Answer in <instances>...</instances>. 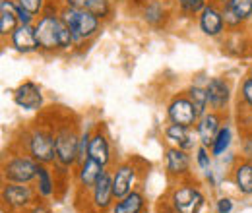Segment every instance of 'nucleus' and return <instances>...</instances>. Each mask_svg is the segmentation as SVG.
<instances>
[{
	"label": "nucleus",
	"instance_id": "11",
	"mask_svg": "<svg viewBox=\"0 0 252 213\" xmlns=\"http://www.w3.org/2000/svg\"><path fill=\"white\" fill-rule=\"evenodd\" d=\"M163 159H165V173H167L171 183L192 177V155H190V152H185V150L175 148V146H167L163 152Z\"/></svg>",
	"mask_w": 252,
	"mask_h": 213
},
{
	"label": "nucleus",
	"instance_id": "33",
	"mask_svg": "<svg viewBox=\"0 0 252 213\" xmlns=\"http://www.w3.org/2000/svg\"><path fill=\"white\" fill-rule=\"evenodd\" d=\"M14 2H16L18 6L30 10L33 16H41V14L45 12L47 4H49V0H14Z\"/></svg>",
	"mask_w": 252,
	"mask_h": 213
},
{
	"label": "nucleus",
	"instance_id": "29",
	"mask_svg": "<svg viewBox=\"0 0 252 213\" xmlns=\"http://www.w3.org/2000/svg\"><path fill=\"white\" fill-rule=\"evenodd\" d=\"M194 163H196V167L204 173V171H208V169H212V163H214V155L210 152V148H206V146H198L196 150H194Z\"/></svg>",
	"mask_w": 252,
	"mask_h": 213
},
{
	"label": "nucleus",
	"instance_id": "14",
	"mask_svg": "<svg viewBox=\"0 0 252 213\" xmlns=\"http://www.w3.org/2000/svg\"><path fill=\"white\" fill-rule=\"evenodd\" d=\"M206 91H208V103L212 111H218L227 115L229 107H231V99H233V88L229 84L227 78L221 76H212L206 82Z\"/></svg>",
	"mask_w": 252,
	"mask_h": 213
},
{
	"label": "nucleus",
	"instance_id": "38",
	"mask_svg": "<svg viewBox=\"0 0 252 213\" xmlns=\"http://www.w3.org/2000/svg\"><path fill=\"white\" fill-rule=\"evenodd\" d=\"M156 210H158V213H177V212H175V210H171V208H169V206H167V204H165L163 200L159 202V204H158V208H156Z\"/></svg>",
	"mask_w": 252,
	"mask_h": 213
},
{
	"label": "nucleus",
	"instance_id": "22",
	"mask_svg": "<svg viewBox=\"0 0 252 213\" xmlns=\"http://www.w3.org/2000/svg\"><path fill=\"white\" fill-rule=\"evenodd\" d=\"M146 210H148V196L142 188H136L134 192L119 198L111 213H142Z\"/></svg>",
	"mask_w": 252,
	"mask_h": 213
},
{
	"label": "nucleus",
	"instance_id": "2",
	"mask_svg": "<svg viewBox=\"0 0 252 213\" xmlns=\"http://www.w3.org/2000/svg\"><path fill=\"white\" fill-rule=\"evenodd\" d=\"M35 37L39 45V53L45 55H59L68 53L76 47L72 31L64 26V22L59 16V6L53 10V2L49 0L45 12L35 20Z\"/></svg>",
	"mask_w": 252,
	"mask_h": 213
},
{
	"label": "nucleus",
	"instance_id": "6",
	"mask_svg": "<svg viewBox=\"0 0 252 213\" xmlns=\"http://www.w3.org/2000/svg\"><path fill=\"white\" fill-rule=\"evenodd\" d=\"M59 16L64 26L72 31L76 47H84L92 43L103 30V20H99L90 10H76L70 6H59Z\"/></svg>",
	"mask_w": 252,
	"mask_h": 213
},
{
	"label": "nucleus",
	"instance_id": "31",
	"mask_svg": "<svg viewBox=\"0 0 252 213\" xmlns=\"http://www.w3.org/2000/svg\"><path fill=\"white\" fill-rule=\"evenodd\" d=\"M239 105L252 111V76L243 78V82L239 86Z\"/></svg>",
	"mask_w": 252,
	"mask_h": 213
},
{
	"label": "nucleus",
	"instance_id": "39",
	"mask_svg": "<svg viewBox=\"0 0 252 213\" xmlns=\"http://www.w3.org/2000/svg\"><path fill=\"white\" fill-rule=\"evenodd\" d=\"M214 2H218V4H221V6H225V4L229 2V0H214Z\"/></svg>",
	"mask_w": 252,
	"mask_h": 213
},
{
	"label": "nucleus",
	"instance_id": "36",
	"mask_svg": "<svg viewBox=\"0 0 252 213\" xmlns=\"http://www.w3.org/2000/svg\"><path fill=\"white\" fill-rule=\"evenodd\" d=\"M94 0H63L61 4L63 6H70V8H76V10H90Z\"/></svg>",
	"mask_w": 252,
	"mask_h": 213
},
{
	"label": "nucleus",
	"instance_id": "12",
	"mask_svg": "<svg viewBox=\"0 0 252 213\" xmlns=\"http://www.w3.org/2000/svg\"><path fill=\"white\" fill-rule=\"evenodd\" d=\"M12 99L14 103L24 109V111H30V113H41L43 107H45V93L43 88L33 82V80H26L22 82L14 91H12Z\"/></svg>",
	"mask_w": 252,
	"mask_h": 213
},
{
	"label": "nucleus",
	"instance_id": "9",
	"mask_svg": "<svg viewBox=\"0 0 252 213\" xmlns=\"http://www.w3.org/2000/svg\"><path fill=\"white\" fill-rule=\"evenodd\" d=\"M2 208L6 213H28L41 198L33 184L4 183L0 190Z\"/></svg>",
	"mask_w": 252,
	"mask_h": 213
},
{
	"label": "nucleus",
	"instance_id": "24",
	"mask_svg": "<svg viewBox=\"0 0 252 213\" xmlns=\"http://www.w3.org/2000/svg\"><path fill=\"white\" fill-rule=\"evenodd\" d=\"M20 26L18 10L14 0H2L0 2V37L2 41H8V37Z\"/></svg>",
	"mask_w": 252,
	"mask_h": 213
},
{
	"label": "nucleus",
	"instance_id": "20",
	"mask_svg": "<svg viewBox=\"0 0 252 213\" xmlns=\"http://www.w3.org/2000/svg\"><path fill=\"white\" fill-rule=\"evenodd\" d=\"M229 181L241 196H252V161L239 157L229 171Z\"/></svg>",
	"mask_w": 252,
	"mask_h": 213
},
{
	"label": "nucleus",
	"instance_id": "18",
	"mask_svg": "<svg viewBox=\"0 0 252 213\" xmlns=\"http://www.w3.org/2000/svg\"><path fill=\"white\" fill-rule=\"evenodd\" d=\"M223 124H225V115L223 113L212 111V109L208 113H204L194 126V130L198 134V140H200V146L212 148V144H214V140H216V136H218V132L221 130Z\"/></svg>",
	"mask_w": 252,
	"mask_h": 213
},
{
	"label": "nucleus",
	"instance_id": "41",
	"mask_svg": "<svg viewBox=\"0 0 252 213\" xmlns=\"http://www.w3.org/2000/svg\"><path fill=\"white\" fill-rule=\"evenodd\" d=\"M161 2H169V0H161Z\"/></svg>",
	"mask_w": 252,
	"mask_h": 213
},
{
	"label": "nucleus",
	"instance_id": "17",
	"mask_svg": "<svg viewBox=\"0 0 252 213\" xmlns=\"http://www.w3.org/2000/svg\"><path fill=\"white\" fill-rule=\"evenodd\" d=\"M163 138H165L167 146H175V148H181V150L190 153L200 146V140H198V134L194 128L173 124V122H169L163 128Z\"/></svg>",
	"mask_w": 252,
	"mask_h": 213
},
{
	"label": "nucleus",
	"instance_id": "7",
	"mask_svg": "<svg viewBox=\"0 0 252 213\" xmlns=\"http://www.w3.org/2000/svg\"><path fill=\"white\" fill-rule=\"evenodd\" d=\"M39 163L32 155L24 152L10 150L2 159V181L4 183L33 184L37 179Z\"/></svg>",
	"mask_w": 252,
	"mask_h": 213
},
{
	"label": "nucleus",
	"instance_id": "13",
	"mask_svg": "<svg viewBox=\"0 0 252 213\" xmlns=\"http://www.w3.org/2000/svg\"><path fill=\"white\" fill-rule=\"evenodd\" d=\"M90 159L97 161L105 169L115 165L113 144H111V138H109L107 128L103 126V122L94 126V134H92V142H90Z\"/></svg>",
	"mask_w": 252,
	"mask_h": 213
},
{
	"label": "nucleus",
	"instance_id": "10",
	"mask_svg": "<svg viewBox=\"0 0 252 213\" xmlns=\"http://www.w3.org/2000/svg\"><path fill=\"white\" fill-rule=\"evenodd\" d=\"M165 115H167V121L173 122V124H181V126H189V128H194L196 122L200 119L196 107L192 105L190 97L187 95V91H179L175 93L167 107H165Z\"/></svg>",
	"mask_w": 252,
	"mask_h": 213
},
{
	"label": "nucleus",
	"instance_id": "8",
	"mask_svg": "<svg viewBox=\"0 0 252 213\" xmlns=\"http://www.w3.org/2000/svg\"><path fill=\"white\" fill-rule=\"evenodd\" d=\"M78 200L86 202V208H82L80 213H111L115 202H117L115 192H113V175H111V171L107 169L105 175L99 179V183L95 184L90 192H84V194L76 192V202Z\"/></svg>",
	"mask_w": 252,
	"mask_h": 213
},
{
	"label": "nucleus",
	"instance_id": "1",
	"mask_svg": "<svg viewBox=\"0 0 252 213\" xmlns=\"http://www.w3.org/2000/svg\"><path fill=\"white\" fill-rule=\"evenodd\" d=\"M10 150L24 152L32 155L39 165H55L57 163V146H55V126L53 119L43 117L41 121L32 122L28 128L20 132L10 146Z\"/></svg>",
	"mask_w": 252,
	"mask_h": 213
},
{
	"label": "nucleus",
	"instance_id": "21",
	"mask_svg": "<svg viewBox=\"0 0 252 213\" xmlns=\"http://www.w3.org/2000/svg\"><path fill=\"white\" fill-rule=\"evenodd\" d=\"M8 45L20 53V55H33L39 53V45H37V37H35V28L33 26H18L16 31L8 37Z\"/></svg>",
	"mask_w": 252,
	"mask_h": 213
},
{
	"label": "nucleus",
	"instance_id": "27",
	"mask_svg": "<svg viewBox=\"0 0 252 213\" xmlns=\"http://www.w3.org/2000/svg\"><path fill=\"white\" fill-rule=\"evenodd\" d=\"M208 4H210V0H175L179 14L185 18H198Z\"/></svg>",
	"mask_w": 252,
	"mask_h": 213
},
{
	"label": "nucleus",
	"instance_id": "15",
	"mask_svg": "<svg viewBox=\"0 0 252 213\" xmlns=\"http://www.w3.org/2000/svg\"><path fill=\"white\" fill-rule=\"evenodd\" d=\"M196 22H198V30L202 31V35H206L210 39H218L227 31L225 18H223V6L214 0H210V4L196 18Z\"/></svg>",
	"mask_w": 252,
	"mask_h": 213
},
{
	"label": "nucleus",
	"instance_id": "32",
	"mask_svg": "<svg viewBox=\"0 0 252 213\" xmlns=\"http://www.w3.org/2000/svg\"><path fill=\"white\" fill-rule=\"evenodd\" d=\"M92 134L94 128H82V136H80V150H78V163H84L86 159H90V142H92ZM76 163V165H78Z\"/></svg>",
	"mask_w": 252,
	"mask_h": 213
},
{
	"label": "nucleus",
	"instance_id": "35",
	"mask_svg": "<svg viewBox=\"0 0 252 213\" xmlns=\"http://www.w3.org/2000/svg\"><path fill=\"white\" fill-rule=\"evenodd\" d=\"M233 210H235V202L231 198L223 196L216 202V213H233Z\"/></svg>",
	"mask_w": 252,
	"mask_h": 213
},
{
	"label": "nucleus",
	"instance_id": "37",
	"mask_svg": "<svg viewBox=\"0 0 252 213\" xmlns=\"http://www.w3.org/2000/svg\"><path fill=\"white\" fill-rule=\"evenodd\" d=\"M28 213H53V210H51V208L45 204V200H39V202H37L33 208H30V212H28Z\"/></svg>",
	"mask_w": 252,
	"mask_h": 213
},
{
	"label": "nucleus",
	"instance_id": "42",
	"mask_svg": "<svg viewBox=\"0 0 252 213\" xmlns=\"http://www.w3.org/2000/svg\"><path fill=\"white\" fill-rule=\"evenodd\" d=\"M142 213H148V210H146V212H142Z\"/></svg>",
	"mask_w": 252,
	"mask_h": 213
},
{
	"label": "nucleus",
	"instance_id": "30",
	"mask_svg": "<svg viewBox=\"0 0 252 213\" xmlns=\"http://www.w3.org/2000/svg\"><path fill=\"white\" fill-rule=\"evenodd\" d=\"M90 12L95 14L99 20L107 22L113 16V2L111 0H94L90 6Z\"/></svg>",
	"mask_w": 252,
	"mask_h": 213
},
{
	"label": "nucleus",
	"instance_id": "3",
	"mask_svg": "<svg viewBox=\"0 0 252 213\" xmlns=\"http://www.w3.org/2000/svg\"><path fill=\"white\" fill-rule=\"evenodd\" d=\"M55 126V146H57V163L64 169L74 171L78 163V150H80V136L82 128L78 119L70 113H59V117L53 119Z\"/></svg>",
	"mask_w": 252,
	"mask_h": 213
},
{
	"label": "nucleus",
	"instance_id": "16",
	"mask_svg": "<svg viewBox=\"0 0 252 213\" xmlns=\"http://www.w3.org/2000/svg\"><path fill=\"white\" fill-rule=\"evenodd\" d=\"M105 167L99 165L94 159H86L84 163H78L72 171V179L76 184V192L78 194H84V192H90L95 184L99 183V179L105 175Z\"/></svg>",
	"mask_w": 252,
	"mask_h": 213
},
{
	"label": "nucleus",
	"instance_id": "40",
	"mask_svg": "<svg viewBox=\"0 0 252 213\" xmlns=\"http://www.w3.org/2000/svg\"><path fill=\"white\" fill-rule=\"evenodd\" d=\"M249 76H252V64H251V70H249Z\"/></svg>",
	"mask_w": 252,
	"mask_h": 213
},
{
	"label": "nucleus",
	"instance_id": "25",
	"mask_svg": "<svg viewBox=\"0 0 252 213\" xmlns=\"http://www.w3.org/2000/svg\"><path fill=\"white\" fill-rule=\"evenodd\" d=\"M231 146H233V126L223 124L218 136H216V140H214V144H212V148H210V152L216 159H221L223 155L229 153Z\"/></svg>",
	"mask_w": 252,
	"mask_h": 213
},
{
	"label": "nucleus",
	"instance_id": "19",
	"mask_svg": "<svg viewBox=\"0 0 252 213\" xmlns=\"http://www.w3.org/2000/svg\"><path fill=\"white\" fill-rule=\"evenodd\" d=\"M140 16L144 20V24H148L150 28L161 30L167 26V22L171 20V10H169V2H161V0H146L142 4Z\"/></svg>",
	"mask_w": 252,
	"mask_h": 213
},
{
	"label": "nucleus",
	"instance_id": "26",
	"mask_svg": "<svg viewBox=\"0 0 252 213\" xmlns=\"http://www.w3.org/2000/svg\"><path fill=\"white\" fill-rule=\"evenodd\" d=\"M185 91H187V95L190 97V101H192V105L196 107V111H198V115H200V117H202L204 113H208V111H210L206 84H204V86H202V84H190Z\"/></svg>",
	"mask_w": 252,
	"mask_h": 213
},
{
	"label": "nucleus",
	"instance_id": "34",
	"mask_svg": "<svg viewBox=\"0 0 252 213\" xmlns=\"http://www.w3.org/2000/svg\"><path fill=\"white\" fill-rule=\"evenodd\" d=\"M241 157L252 161V126L243 132V138H241Z\"/></svg>",
	"mask_w": 252,
	"mask_h": 213
},
{
	"label": "nucleus",
	"instance_id": "23",
	"mask_svg": "<svg viewBox=\"0 0 252 213\" xmlns=\"http://www.w3.org/2000/svg\"><path fill=\"white\" fill-rule=\"evenodd\" d=\"M35 190L39 194L41 200H51L53 196H57V175H55V169L51 165H39V171H37V179H35Z\"/></svg>",
	"mask_w": 252,
	"mask_h": 213
},
{
	"label": "nucleus",
	"instance_id": "4",
	"mask_svg": "<svg viewBox=\"0 0 252 213\" xmlns=\"http://www.w3.org/2000/svg\"><path fill=\"white\" fill-rule=\"evenodd\" d=\"M161 200L177 213H202L208 204L202 186L192 177L171 183L169 190Z\"/></svg>",
	"mask_w": 252,
	"mask_h": 213
},
{
	"label": "nucleus",
	"instance_id": "5",
	"mask_svg": "<svg viewBox=\"0 0 252 213\" xmlns=\"http://www.w3.org/2000/svg\"><path fill=\"white\" fill-rule=\"evenodd\" d=\"M150 163L142 157H128L119 163L113 165V192L115 198H123L126 194L134 192L136 188H142V184L146 181L148 173H150Z\"/></svg>",
	"mask_w": 252,
	"mask_h": 213
},
{
	"label": "nucleus",
	"instance_id": "28",
	"mask_svg": "<svg viewBox=\"0 0 252 213\" xmlns=\"http://www.w3.org/2000/svg\"><path fill=\"white\" fill-rule=\"evenodd\" d=\"M243 24H249L252 20V0H229L225 4Z\"/></svg>",
	"mask_w": 252,
	"mask_h": 213
}]
</instances>
